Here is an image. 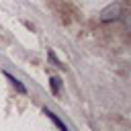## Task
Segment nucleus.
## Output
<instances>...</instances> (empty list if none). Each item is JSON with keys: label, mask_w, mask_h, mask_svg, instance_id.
Returning a JSON list of instances; mask_svg holds the SVG:
<instances>
[{"label": "nucleus", "mask_w": 131, "mask_h": 131, "mask_svg": "<svg viewBox=\"0 0 131 131\" xmlns=\"http://www.w3.org/2000/svg\"><path fill=\"white\" fill-rule=\"evenodd\" d=\"M119 16H121V4H119V2H111V4L104 6L102 12H100V20H102V23H113V20H117Z\"/></svg>", "instance_id": "nucleus-1"}, {"label": "nucleus", "mask_w": 131, "mask_h": 131, "mask_svg": "<svg viewBox=\"0 0 131 131\" xmlns=\"http://www.w3.org/2000/svg\"><path fill=\"white\" fill-rule=\"evenodd\" d=\"M4 76H6L8 80H10V84H12V86H14V88H16V90H18L20 94H27V88L23 86V82H20L18 78H14V76H12V74H8V72H4Z\"/></svg>", "instance_id": "nucleus-2"}, {"label": "nucleus", "mask_w": 131, "mask_h": 131, "mask_svg": "<svg viewBox=\"0 0 131 131\" xmlns=\"http://www.w3.org/2000/svg\"><path fill=\"white\" fill-rule=\"evenodd\" d=\"M43 113H45V115H47V117H49V119H51V121H53V123H55V127H57V129H59V131H68V127H66V125H63V123H61V119H59V117H57V115H53V113H51V111H49V108H43Z\"/></svg>", "instance_id": "nucleus-3"}, {"label": "nucleus", "mask_w": 131, "mask_h": 131, "mask_svg": "<svg viewBox=\"0 0 131 131\" xmlns=\"http://www.w3.org/2000/svg\"><path fill=\"white\" fill-rule=\"evenodd\" d=\"M59 84H61V80L57 76H51V90H53V94L59 92Z\"/></svg>", "instance_id": "nucleus-4"}]
</instances>
